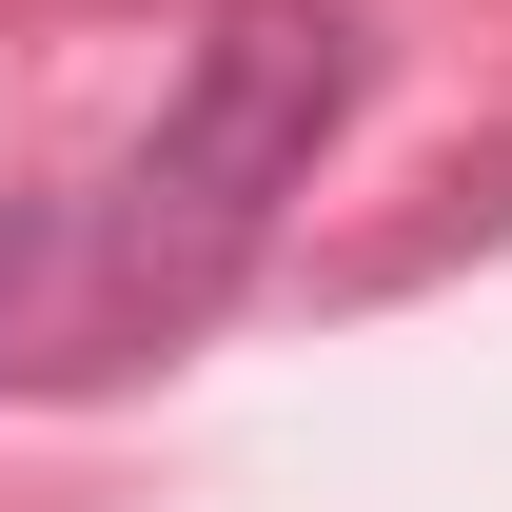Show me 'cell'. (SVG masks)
<instances>
[{
    "label": "cell",
    "instance_id": "obj_2",
    "mask_svg": "<svg viewBox=\"0 0 512 512\" xmlns=\"http://www.w3.org/2000/svg\"><path fill=\"white\" fill-rule=\"evenodd\" d=\"M60 256H79V237H60V217H40V197H0V335H20V296H40Z\"/></svg>",
    "mask_w": 512,
    "mask_h": 512
},
{
    "label": "cell",
    "instance_id": "obj_1",
    "mask_svg": "<svg viewBox=\"0 0 512 512\" xmlns=\"http://www.w3.org/2000/svg\"><path fill=\"white\" fill-rule=\"evenodd\" d=\"M355 79H375L355 0H217L197 60H178V99L138 119V158L99 178V217H79V296H99V335L217 316V296L256 276V237L316 197Z\"/></svg>",
    "mask_w": 512,
    "mask_h": 512
}]
</instances>
